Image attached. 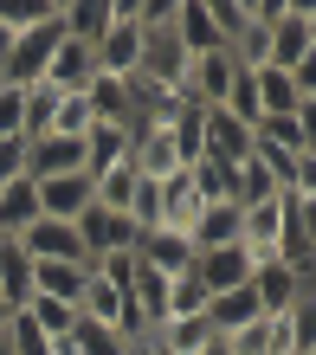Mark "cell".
Masks as SVG:
<instances>
[{"label": "cell", "instance_id": "cell-29", "mask_svg": "<svg viewBox=\"0 0 316 355\" xmlns=\"http://www.w3.org/2000/svg\"><path fill=\"white\" fill-rule=\"evenodd\" d=\"M7 336H13V355H52V343H46V329H39L26 310H13L7 317Z\"/></svg>", "mask_w": 316, "mask_h": 355}, {"label": "cell", "instance_id": "cell-33", "mask_svg": "<svg viewBox=\"0 0 316 355\" xmlns=\"http://www.w3.org/2000/svg\"><path fill=\"white\" fill-rule=\"evenodd\" d=\"M7 317H13V310H7V304H0V323H7Z\"/></svg>", "mask_w": 316, "mask_h": 355}, {"label": "cell", "instance_id": "cell-2", "mask_svg": "<svg viewBox=\"0 0 316 355\" xmlns=\"http://www.w3.org/2000/svg\"><path fill=\"white\" fill-rule=\"evenodd\" d=\"M65 39V19H39V26H26V33H13V46H7V58H0V85L7 91H33L39 78H46V58H52V46Z\"/></svg>", "mask_w": 316, "mask_h": 355}, {"label": "cell", "instance_id": "cell-8", "mask_svg": "<svg viewBox=\"0 0 316 355\" xmlns=\"http://www.w3.org/2000/svg\"><path fill=\"white\" fill-rule=\"evenodd\" d=\"M91 78H97V58L84 39H58L52 58H46V78L39 85H52L58 97H78V91H91Z\"/></svg>", "mask_w": 316, "mask_h": 355}, {"label": "cell", "instance_id": "cell-35", "mask_svg": "<svg viewBox=\"0 0 316 355\" xmlns=\"http://www.w3.org/2000/svg\"><path fill=\"white\" fill-rule=\"evenodd\" d=\"M155 355H161V349H155Z\"/></svg>", "mask_w": 316, "mask_h": 355}, {"label": "cell", "instance_id": "cell-14", "mask_svg": "<svg viewBox=\"0 0 316 355\" xmlns=\"http://www.w3.org/2000/svg\"><path fill=\"white\" fill-rule=\"evenodd\" d=\"M130 149H136V136L130 130H110V123H91L84 130V175H110V168H130Z\"/></svg>", "mask_w": 316, "mask_h": 355}, {"label": "cell", "instance_id": "cell-10", "mask_svg": "<svg viewBox=\"0 0 316 355\" xmlns=\"http://www.w3.org/2000/svg\"><path fill=\"white\" fill-rule=\"evenodd\" d=\"M39 187V214L46 220H84L91 214V200H97V187H91V175H58V181H33Z\"/></svg>", "mask_w": 316, "mask_h": 355}, {"label": "cell", "instance_id": "cell-23", "mask_svg": "<svg viewBox=\"0 0 316 355\" xmlns=\"http://www.w3.org/2000/svg\"><path fill=\"white\" fill-rule=\"evenodd\" d=\"M207 323H213V336H233L239 323H258V304H252V291H226V297H207Z\"/></svg>", "mask_w": 316, "mask_h": 355}, {"label": "cell", "instance_id": "cell-12", "mask_svg": "<svg viewBox=\"0 0 316 355\" xmlns=\"http://www.w3.org/2000/svg\"><path fill=\"white\" fill-rule=\"evenodd\" d=\"M136 259L149 265V271H161V278H181V271L194 265V239L175 233V226H155V233L136 239Z\"/></svg>", "mask_w": 316, "mask_h": 355}, {"label": "cell", "instance_id": "cell-5", "mask_svg": "<svg viewBox=\"0 0 316 355\" xmlns=\"http://www.w3.org/2000/svg\"><path fill=\"white\" fill-rule=\"evenodd\" d=\"M91 58H97V78H123V85H130L136 65H142V26L136 19H110L103 39L91 46Z\"/></svg>", "mask_w": 316, "mask_h": 355}, {"label": "cell", "instance_id": "cell-3", "mask_svg": "<svg viewBox=\"0 0 316 355\" xmlns=\"http://www.w3.org/2000/svg\"><path fill=\"white\" fill-rule=\"evenodd\" d=\"M245 291H252V304H258V317H284V310L310 304V271L284 265V259H258L252 278H245Z\"/></svg>", "mask_w": 316, "mask_h": 355}, {"label": "cell", "instance_id": "cell-27", "mask_svg": "<svg viewBox=\"0 0 316 355\" xmlns=\"http://www.w3.org/2000/svg\"><path fill=\"white\" fill-rule=\"evenodd\" d=\"M207 310V291L194 271H181V278H168V317H200Z\"/></svg>", "mask_w": 316, "mask_h": 355}, {"label": "cell", "instance_id": "cell-4", "mask_svg": "<svg viewBox=\"0 0 316 355\" xmlns=\"http://www.w3.org/2000/svg\"><path fill=\"white\" fill-rule=\"evenodd\" d=\"M13 245H19V252H26L33 265H91V259H84V239H78V226H71V220H46V214H39V220H33Z\"/></svg>", "mask_w": 316, "mask_h": 355}, {"label": "cell", "instance_id": "cell-9", "mask_svg": "<svg viewBox=\"0 0 316 355\" xmlns=\"http://www.w3.org/2000/svg\"><path fill=\"white\" fill-rule=\"evenodd\" d=\"M200 278V291L207 297H226V291H239L245 278H252V252L245 245H220V252H194V265H187Z\"/></svg>", "mask_w": 316, "mask_h": 355}, {"label": "cell", "instance_id": "cell-32", "mask_svg": "<svg viewBox=\"0 0 316 355\" xmlns=\"http://www.w3.org/2000/svg\"><path fill=\"white\" fill-rule=\"evenodd\" d=\"M7 46H13V33H7V26H0V58H7Z\"/></svg>", "mask_w": 316, "mask_h": 355}, {"label": "cell", "instance_id": "cell-6", "mask_svg": "<svg viewBox=\"0 0 316 355\" xmlns=\"http://www.w3.org/2000/svg\"><path fill=\"white\" fill-rule=\"evenodd\" d=\"M78 239H84V259H110V252H136V226L130 214H110V207H97L91 200V214L78 220Z\"/></svg>", "mask_w": 316, "mask_h": 355}, {"label": "cell", "instance_id": "cell-13", "mask_svg": "<svg viewBox=\"0 0 316 355\" xmlns=\"http://www.w3.org/2000/svg\"><path fill=\"white\" fill-rule=\"evenodd\" d=\"M168 33H175V46L187 58H207V52H226L213 19H207V0H175V19H168Z\"/></svg>", "mask_w": 316, "mask_h": 355}, {"label": "cell", "instance_id": "cell-7", "mask_svg": "<svg viewBox=\"0 0 316 355\" xmlns=\"http://www.w3.org/2000/svg\"><path fill=\"white\" fill-rule=\"evenodd\" d=\"M84 175V136H33L26 142V181Z\"/></svg>", "mask_w": 316, "mask_h": 355}, {"label": "cell", "instance_id": "cell-22", "mask_svg": "<svg viewBox=\"0 0 316 355\" xmlns=\"http://www.w3.org/2000/svg\"><path fill=\"white\" fill-rule=\"evenodd\" d=\"M58 19H65V39L97 46L103 26H110V0H58Z\"/></svg>", "mask_w": 316, "mask_h": 355}, {"label": "cell", "instance_id": "cell-20", "mask_svg": "<svg viewBox=\"0 0 316 355\" xmlns=\"http://www.w3.org/2000/svg\"><path fill=\"white\" fill-rule=\"evenodd\" d=\"M252 142H265V149H284V155H316V149H310V110H304V116H258Z\"/></svg>", "mask_w": 316, "mask_h": 355}, {"label": "cell", "instance_id": "cell-15", "mask_svg": "<svg viewBox=\"0 0 316 355\" xmlns=\"http://www.w3.org/2000/svg\"><path fill=\"white\" fill-rule=\"evenodd\" d=\"M239 226H245V207L213 200V207H200V220L187 226V239H194V252H220V245H239Z\"/></svg>", "mask_w": 316, "mask_h": 355}, {"label": "cell", "instance_id": "cell-26", "mask_svg": "<svg viewBox=\"0 0 316 355\" xmlns=\"http://www.w3.org/2000/svg\"><path fill=\"white\" fill-rule=\"evenodd\" d=\"M26 317L46 329V343H71V329H78V310H71V304H52V297H33Z\"/></svg>", "mask_w": 316, "mask_h": 355}, {"label": "cell", "instance_id": "cell-16", "mask_svg": "<svg viewBox=\"0 0 316 355\" xmlns=\"http://www.w3.org/2000/svg\"><path fill=\"white\" fill-rule=\"evenodd\" d=\"M149 343H155L161 355H207L220 336H213V323H207V310H200V317H168Z\"/></svg>", "mask_w": 316, "mask_h": 355}, {"label": "cell", "instance_id": "cell-21", "mask_svg": "<svg viewBox=\"0 0 316 355\" xmlns=\"http://www.w3.org/2000/svg\"><path fill=\"white\" fill-rule=\"evenodd\" d=\"M200 207H207V200L194 194V181H187V168L161 181V226H175V233H187V226L200 220Z\"/></svg>", "mask_w": 316, "mask_h": 355}, {"label": "cell", "instance_id": "cell-18", "mask_svg": "<svg viewBox=\"0 0 316 355\" xmlns=\"http://www.w3.org/2000/svg\"><path fill=\"white\" fill-rule=\"evenodd\" d=\"M33 220H39V187L19 175V181H7V187H0V239H19Z\"/></svg>", "mask_w": 316, "mask_h": 355}, {"label": "cell", "instance_id": "cell-34", "mask_svg": "<svg viewBox=\"0 0 316 355\" xmlns=\"http://www.w3.org/2000/svg\"><path fill=\"white\" fill-rule=\"evenodd\" d=\"M207 355H226V349H220V343H213V349H207Z\"/></svg>", "mask_w": 316, "mask_h": 355}, {"label": "cell", "instance_id": "cell-17", "mask_svg": "<svg viewBox=\"0 0 316 355\" xmlns=\"http://www.w3.org/2000/svg\"><path fill=\"white\" fill-rule=\"evenodd\" d=\"M84 284H91V265H33V297H52V304L78 310Z\"/></svg>", "mask_w": 316, "mask_h": 355}, {"label": "cell", "instance_id": "cell-24", "mask_svg": "<svg viewBox=\"0 0 316 355\" xmlns=\"http://www.w3.org/2000/svg\"><path fill=\"white\" fill-rule=\"evenodd\" d=\"M71 355H130V343H123V329H110V323H84V317H78Z\"/></svg>", "mask_w": 316, "mask_h": 355}, {"label": "cell", "instance_id": "cell-19", "mask_svg": "<svg viewBox=\"0 0 316 355\" xmlns=\"http://www.w3.org/2000/svg\"><path fill=\"white\" fill-rule=\"evenodd\" d=\"M0 304H7V310L33 304V259L19 252L13 239H0Z\"/></svg>", "mask_w": 316, "mask_h": 355}, {"label": "cell", "instance_id": "cell-31", "mask_svg": "<svg viewBox=\"0 0 316 355\" xmlns=\"http://www.w3.org/2000/svg\"><path fill=\"white\" fill-rule=\"evenodd\" d=\"M0 355H13V336H7V323H0Z\"/></svg>", "mask_w": 316, "mask_h": 355}, {"label": "cell", "instance_id": "cell-28", "mask_svg": "<svg viewBox=\"0 0 316 355\" xmlns=\"http://www.w3.org/2000/svg\"><path fill=\"white\" fill-rule=\"evenodd\" d=\"M84 130H91V103H84V91H78V97H58L46 136H84Z\"/></svg>", "mask_w": 316, "mask_h": 355}, {"label": "cell", "instance_id": "cell-11", "mask_svg": "<svg viewBox=\"0 0 316 355\" xmlns=\"http://www.w3.org/2000/svg\"><path fill=\"white\" fill-rule=\"evenodd\" d=\"M252 91H258V116H304V110H310V78L252 71Z\"/></svg>", "mask_w": 316, "mask_h": 355}, {"label": "cell", "instance_id": "cell-1", "mask_svg": "<svg viewBox=\"0 0 316 355\" xmlns=\"http://www.w3.org/2000/svg\"><path fill=\"white\" fill-rule=\"evenodd\" d=\"M310 52H316V7L290 0L284 19L271 26V46H265V65L258 71H290V78H310Z\"/></svg>", "mask_w": 316, "mask_h": 355}, {"label": "cell", "instance_id": "cell-30", "mask_svg": "<svg viewBox=\"0 0 316 355\" xmlns=\"http://www.w3.org/2000/svg\"><path fill=\"white\" fill-rule=\"evenodd\" d=\"M52 110H58V91H52V85H33V91H26V142L52 130Z\"/></svg>", "mask_w": 316, "mask_h": 355}, {"label": "cell", "instance_id": "cell-25", "mask_svg": "<svg viewBox=\"0 0 316 355\" xmlns=\"http://www.w3.org/2000/svg\"><path fill=\"white\" fill-rule=\"evenodd\" d=\"M207 19H213L220 46L233 52V46H239V33L252 26V0H207Z\"/></svg>", "mask_w": 316, "mask_h": 355}]
</instances>
